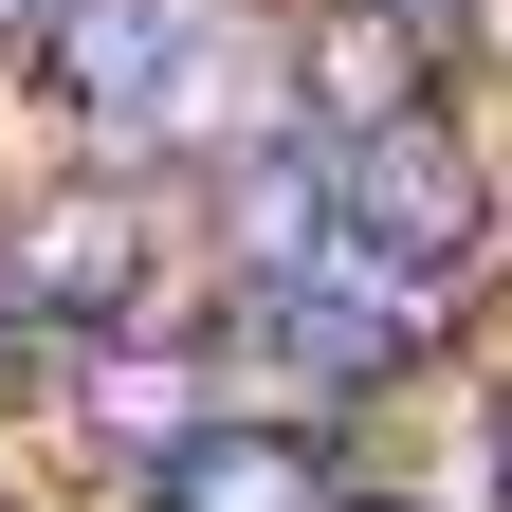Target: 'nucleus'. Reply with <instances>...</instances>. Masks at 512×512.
<instances>
[{
    "label": "nucleus",
    "mask_w": 512,
    "mask_h": 512,
    "mask_svg": "<svg viewBox=\"0 0 512 512\" xmlns=\"http://www.w3.org/2000/svg\"><path fill=\"white\" fill-rule=\"evenodd\" d=\"M439 366V311L384 293L366 256H311V275H256L220 293V403H275V421H384L403 384Z\"/></svg>",
    "instance_id": "obj_1"
},
{
    "label": "nucleus",
    "mask_w": 512,
    "mask_h": 512,
    "mask_svg": "<svg viewBox=\"0 0 512 512\" xmlns=\"http://www.w3.org/2000/svg\"><path fill=\"white\" fill-rule=\"evenodd\" d=\"M330 256H366L384 293H421L439 330L476 311V275L512 256V165L476 110H421V128H366L330 147Z\"/></svg>",
    "instance_id": "obj_2"
},
{
    "label": "nucleus",
    "mask_w": 512,
    "mask_h": 512,
    "mask_svg": "<svg viewBox=\"0 0 512 512\" xmlns=\"http://www.w3.org/2000/svg\"><path fill=\"white\" fill-rule=\"evenodd\" d=\"M165 183H128V165H19L0 183V311H37L55 348L74 330H128V311H165Z\"/></svg>",
    "instance_id": "obj_3"
},
{
    "label": "nucleus",
    "mask_w": 512,
    "mask_h": 512,
    "mask_svg": "<svg viewBox=\"0 0 512 512\" xmlns=\"http://www.w3.org/2000/svg\"><path fill=\"white\" fill-rule=\"evenodd\" d=\"M220 19H238V0H37V55H19V74L55 92L74 165H128V147H147V110L183 92V55H202Z\"/></svg>",
    "instance_id": "obj_4"
},
{
    "label": "nucleus",
    "mask_w": 512,
    "mask_h": 512,
    "mask_svg": "<svg viewBox=\"0 0 512 512\" xmlns=\"http://www.w3.org/2000/svg\"><path fill=\"white\" fill-rule=\"evenodd\" d=\"M275 92H293V128H330V147L421 128V110H458V19H403V0H293V19H275Z\"/></svg>",
    "instance_id": "obj_5"
},
{
    "label": "nucleus",
    "mask_w": 512,
    "mask_h": 512,
    "mask_svg": "<svg viewBox=\"0 0 512 512\" xmlns=\"http://www.w3.org/2000/svg\"><path fill=\"white\" fill-rule=\"evenodd\" d=\"M348 476H366V458H348L330 421H275V403H220V421L183 439L165 476H128V512H330Z\"/></svg>",
    "instance_id": "obj_6"
},
{
    "label": "nucleus",
    "mask_w": 512,
    "mask_h": 512,
    "mask_svg": "<svg viewBox=\"0 0 512 512\" xmlns=\"http://www.w3.org/2000/svg\"><path fill=\"white\" fill-rule=\"evenodd\" d=\"M330 512H439V494H421V476H348Z\"/></svg>",
    "instance_id": "obj_7"
},
{
    "label": "nucleus",
    "mask_w": 512,
    "mask_h": 512,
    "mask_svg": "<svg viewBox=\"0 0 512 512\" xmlns=\"http://www.w3.org/2000/svg\"><path fill=\"white\" fill-rule=\"evenodd\" d=\"M19 55H37V0H0V74H19Z\"/></svg>",
    "instance_id": "obj_8"
},
{
    "label": "nucleus",
    "mask_w": 512,
    "mask_h": 512,
    "mask_svg": "<svg viewBox=\"0 0 512 512\" xmlns=\"http://www.w3.org/2000/svg\"><path fill=\"white\" fill-rule=\"evenodd\" d=\"M494 512H512V439H494Z\"/></svg>",
    "instance_id": "obj_9"
},
{
    "label": "nucleus",
    "mask_w": 512,
    "mask_h": 512,
    "mask_svg": "<svg viewBox=\"0 0 512 512\" xmlns=\"http://www.w3.org/2000/svg\"><path fill=\"white\" fill-rule=\"evenodd\" d=\"M403 19H458V0H403Z\"/></svg>",
    "instance_id": "obj_10"
}]
</instances>
